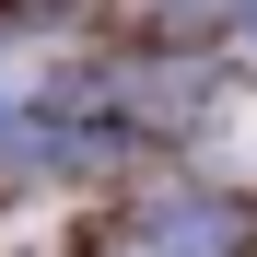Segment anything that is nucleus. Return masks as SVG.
<instances>
[{"label":"nucleus","mask_w":257,"mask_h":257,"mask_svg":"<svg viewBox=\"0 0 257 257\" xmlns=\"http://www.w3.org/2000/svg\"><path fill=\"white\" fill-rule=\"evenodd\" d=\"M141 257H234V222H222L210 199H176V210L141 222Z\"/></svg>","instance_id":"1"}]
</instances>
